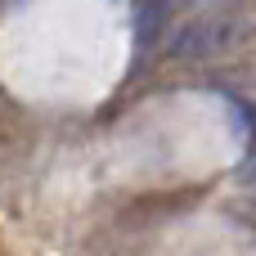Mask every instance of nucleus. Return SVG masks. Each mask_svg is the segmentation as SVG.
<instances>
[{
	"instance_id": "f257e3e1",
	"label": "nucleus",
	"mask_w": 256,
	"mask_h": 256,
	"mask_svg": "<svg viewBox=\"0 0 256 256\" xmlns=\"http://www.w3.org/2000/svg\"><path fill=\"white\" fill-rule=\"evenodd\" d=\"M252 32L256 18L248 14H202L176 32L171 54L176 58H220V54H234L243 40H252Z\"/></svg>"
},
{
	"instance_id": "f03ea898",
	"label": "nucleus",
	"mask_w": 256,
	"mask_h": 256,
	"mask_svg": "<svg viewBox=\"0 0 256 256\" xmlns=\"http://www.w3.org/2000/svg\"><path fill=\"white\" fill-rule=\"evenodd\" d=\"M166 14H171V0H135V40L153 45L166 27Z\"/></svg>"
},
{
	"instance_id": "7ed1b4c3",
	"label": "nucleus",
	"mask_w": 256,
	"mask_h": 256,
	"mask_svg": "<svg viewBox=\"0 0 256 256\" xmlns=\"http://www.w3.org/2000/svg\"><path fill=\"white\" fill-rule=\"evenodd\" d=\"M248 184H256V158H252V166H248Z\"/></svg>"
}]
</instances>
